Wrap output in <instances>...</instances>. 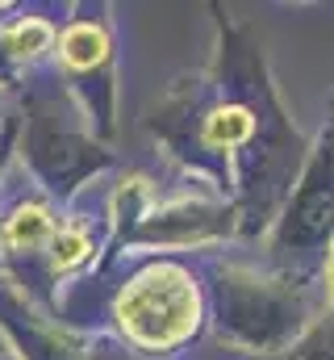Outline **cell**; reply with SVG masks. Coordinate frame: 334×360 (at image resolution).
Listing matches in <instances>:
<instances>
[{
  "label": "cell",
  "instance_id": "cell-1",
  "mask_svg": "<svg viewBox=\"0 0 334 360\" xmlns=\"http://www.w3.org/2000/svg\"><path fill=\"white\" fill-rule=\"evenodd\" d=\"M209 68L180 72L142 122L184 176L234 201V243H259L301 176L309 139L293 126L250 25L234 21L222 4H209Z\"/></svg>",
  "mask_w": 334,
  "mask_h": 360
},
{
  "label": "cell",
  "instance_id": "cell-2",
  "mask_svg": "<svg viewBox=\"0 0 334 360\" xmlns=\"http://www.w3.org/2000/svg\"><path fill=\"white\" fill-rule=\"evenodd\" d=\"M55 323L96 335L109 331L142 356L175 360L205 331V285L192 252H109L96 269L55 293Z\"/></svg>",
  "mask_w": 334,
  "mask_h": 360
},
{
  "label": "cell",
  "instance_id": "cell-3",
  "mask_svg": "<svg viewBox=\"0 0 334 360\" xmlns=\"http://www.w3.org/2000/svg\"><path fill=\"white\" fill-rule=\"evenodd\" d=\"M192 256L205 285L209 335L239 352L284 356L314 319L330 314V272H280L263 260L259 243H218Z\"/></svg>",
  "mask_w": 334,
  "mask_h": 360
},
{
  "label": "cell",
  "instance_id": "cell-4",
  "mask_svg": "<svg viewBox=\"0 0 334 360\" xmlns=\"http://www.w3.org/2000/svg\"><path fill=\"white\" fill-rule=\"evenodd\" d=\"M13 92H17L13 160L55 205H63L72 193H80L88 180L117 168L113 147L96 143L80 105L72 101V92L63 89V80L51 63L25 72Z\"/></svg>",
  "mask_w": 334,
  "mask_h": 360
},
{
  "label": "cell",
  "instance_id": "cell-5",
  "mask_svg": "<svg viewBox=\"0 0 334 360\" xmlns=\"http://www.w3.org/2000/svg\"><path fill=\"white\" fill-rule=\"evenodd\" d=\"M334 126L326 122L309 155L301 164V176L288 188L276 222L259 239V252L272 269L293 276H322L330 272V239H334Z\"/></svg>",
  "mask_w": 334,
  "mask_h": 360
},
{
  "label": "cell",
  "instance_id": "cell-6",
  "mask_svg": "<svg viewBox=\"0 0 334 360\" xmlns=\"http://www.w3.org/2000/svg\"><path fill=\"white\" fill-rule=\"evenodd\" d=\"M51 68L80 105L96 143L113 147L117 139V30L113 4H67L59 21Z\"/></svg>",
  "mask_w": 334,
  "mask_h": 360
},
{
  "label": "cell",
  "instance_id": "cell-7",
  "mask_svg": "<svg viewBox=\"0 0 334 360\" xmlns=\"http://www.w3.org/2000/svg\"><path fill=\"white\" fill-rule=\"evenodd\" d=\"M55 222L59 205L25 176V168L8 151L0 168V276L51 319H55V285L46 276V248Z\"/></svg>",
  "mask_w": 334,
  "mask_h": 360
},
{
  "label": "cell",
  "instance_id": "cell-8",
  "mask_svg": "<svg viewBox=\"0 0 334 360\" xmlns=\"http://www.w3.org/2000/svg\"><path fill=\"white\" fill-rule=\"evenodd\" d=\"M234 239H239L234 201L213 193L205 180H192L180 172L171 184L155 188L151 205L130 226L121 252L126 248H134V252H201V248H218V243H234Z\"/></svg>",
  "mask_w": 334,
  "mask_h": 360
},
{
  "label": "cell",
  "instance_id": "cell-9",
  "mask_svg": "<svg viewBox=\"0 0 334 360\" xmlns=\"http://www.w3.org/2000/svg\"><path fill=\"white\" fill-rule=\"evenodd\" d=\"M113 172L88 180L80 193H72L59 205V222H55V235H51V248H46V276H51L55 293L63 285L88 276L105 260V252L113 248V210H109Z\"/></svg>",
  "mask_w": 334,
  "mask_h": 360
},
{
  "label": "cell",
  "instance_id": "cell-10",
  "mask_svg": "<svg viewBox=\"0 0 334 360\" xmlns=\"http://www.w3.org/2000/svg\"><path fill=\"white\" fill-rule=\"evenodd\" d=\"M67 4H0V89L13 92L17 80L51 63L59 21Z\"/></svg>",
  "mask_w": 334,
  "mask_h": 360
},
{
  "label": "cell",
  "instance_id": "cell-11",
  "mask_svg": "<svg viewBox=\"0 0 334 360\" xmlns=\"http://www.w3.org/2000/svg\"><path fill=\"white\" fill-rule=\"evenodd\" d=\"M0 335L17 360H84V335L59 327L0 276Z\"/></svg>",
  "mask_w": 334,
  "mask_h": 360
},
{
  "label": "cell",
  "instance_id": "cell-12",
  "mask_svg": "<svg viewBox=\"0 0 334 360\" xmlns=\"http://www.w3.org/2000/svg\"><path fill=\"white\" fill-rule=\"evenodd\" d=\"M84 360H159V356H142L134 348H126L121 340H113L109 331L84 335Z\"/></svg>",
  "mask_w": 334,
  "mask_h": 360
},
{
  "label": "cell",
  "instance_id": "cell-13",
  "mask_svg": "<svg viewBox=\"0 0 334 360\" xmlns=\"http://www.w3.org/2000/svg\"><path fill=\"white\" fill-rule=\"evenodd\" d=\"M8 113H13V109H8V92L0 89V130H4V122H8Z\"/></svg>",
  "mask_w": 334,
  "mask_h": 360
},
{
  "label": "cell",
  "instance_id": "cell-14",
  "mask_svg": "<svg viewBox=\"0 0 334 360\" xmlns=\"http://www.w3.org/2000/svg\"><path fill=\"white\" fill-rule=\"evenodd\" d=\"M0 360H17V356H13V348L4 344V335H0Z\"/></svg>",
  "mask_w": 334,
  "mask_h": 360
}]
</instances>
